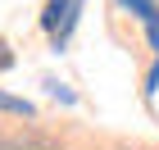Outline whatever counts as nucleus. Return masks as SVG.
<instances>
[{"label": "nucleus", "mask_w": 159, "mask_h": 150, "mask_svg": "<svg viewBox=\"0 0 159 150\" xmlns=\"http://www.w3.org/2000/svg\"><path fill=\"white\" fill-rule=\"evenodd\" d=\"M77 9H82V0H50V5H46V14H41V27L50 32L55 50L68 41V32H73V23H77Z\"/></svg>", "instance_id": "nucleus-1"}, {"label": "nucleus", "mask_w": 159, "mask_h": 150, "mask_svg": "<svg viewBox=\"0 0 159 150\" xmlns=\"http://www.w3.org/2000/svg\"><path fill=\"white\" fill-rule=\"evenodd\" d=\"M118 5L141 18V27H146V37H150V50H155V59H159V5L155 0H118Z\"/></svg>", "instance_id": "nucleus-2"}, {"label": "nucleus", "mask_w": 159, "mask_h": 150, "mask_svg": "<svg viewBox=\"0 0 159 150\" xmlns=\"http://www.w3.org/2000/svg\"><path fill=\"white\" fill-rule=\"evenodd\" d=\"M0 150H64L59 141H50V137H41V132H0Z\"/></svg>", "instance_id": "nucleus-3"}, {"label": "nucleus", "mask_w": 159, "mask_h": 150, "mask_svg": "<svg viewBox=\"0 0 159 150\" xmlns=\"http://www.w3.org/2000/svg\"><path fill=\"white\" fill-rule=\"evenodd\" d=\"M0 114H14V118H37V105L23 96H5L0 91Z\"/></svg>", "instance_id": "nucleus-4"}, {"label": "nucleus", "mask_w": 159, "mask_h": 150, "mask_svg": "<svg viewBox=\"0 0 159 150\" xmlns=\"http://www.w3.org/2000/svg\"><path fill=\"white\" fill-rule=\"evenodd\" d=\"M9 64H14V50L5 46V41H0V73H5V68H9Z\"/></svg>", "instance_id": "nucleus-5"}]
</instances>
